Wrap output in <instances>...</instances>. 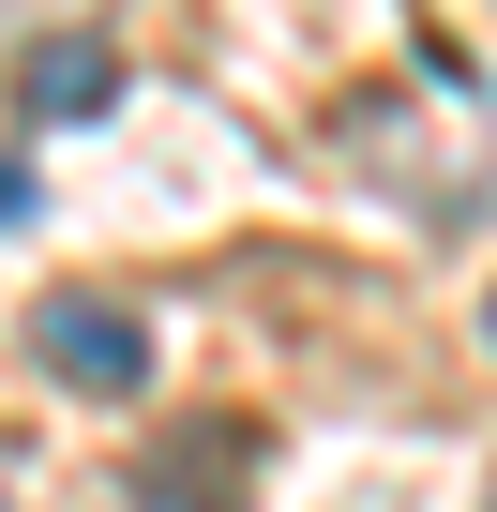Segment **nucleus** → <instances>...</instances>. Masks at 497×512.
I'll list each match as a JSON object with an SVG mask.
<instances>
[{
	"mask_svg": "<svg viewBox=\"0 0 497 512\" xmlns=\"http://www.w3.org/2000/svg\"><path fill=\"white\" fill-rule=\"evenodd\" d=\"M422 91H437V121L407 91H347L332 106V151L362 181H392L407 211H437V226H497V76L467 46H422Z\"/></svg>",
	"mask_w": 497,
	"mask_h": 512,
	"instance_id": "1",
	"label": "nucleus"
},
{
	"mask_svg": "<svg viewBox=\"0 0 497 512\" xmlns=\"http://www.w3.org/2000/svg\"><path fill=\"white\" fill-rule=\"evenodd\" d=\"M31 377L121 407V392H151V317H136L121 287H46V302H31Z\"/></svg>",
	"mask_w": 497,
	"mask_h": 512,
	"instance_id": "2",
	"label": "nucleus"
},
{
	"mask_svg": "<svg viewBox=\"0 0 497 512\" xmlns=\"http://www.w3.org/2000/svg\"><path fill=\"white\" fill-rule=\"evenodd\" d=\"M121 106V31H46L16 46V121H106Z\"/></svg>",
	"mask_w": 497,
	"mask_h": 512,
	"instance_id": "3",
	"label": "nucleus"
},
{
	"mask_svg": "<svg viewBox=\"0 0 497 512\" xmlns=\"http://www.w3.org/2000/svg\"><path fill=\"white\" fill-rule=\"evenodd\" d=\"M241 482H257V437H241V422H196L151 467V512H241Z\"/></svg>",
	"mask_w": 497,
	"mask_h": 512,
	"instance_id": "4",
	"label": "nucleus"
},
{
	"mask_svg": "<svg viewBox=\"0 0 497 512\" xmlns=\"http://www.w3.org/2000/svg\"><path fill=\"white\" fill-rule=\"evenodd\" d=\"M46 31H121V0H0V46H46Z\"/></svg>",
	"mask_w": 497,
	"mask_h": 512,
	"instance_id": "5",
	"label": "nucleus"
},
{
	"mask_svg": "<svg viewBox=\"0 0 497 512\" xmlns=\"http://www.w3.org/2000/svg\"><path fill=\"white\" fill-rule=\"evenodd\" d=\"M0 226H31V166L16 151H0Z\"/></svg>",
	"mask_w": 497,
	"mask_h": 512,
	"instance_id": "6",
	"label": "nucleus"
},
{
	"mask_svg": "<svg viewBox=\"0 0 497 512\" xmlns=\"http://www.w3.org/2000/svg\"><path fill=\"white\" fill-rule=\"evenodd\" d=\"M482 347H497V287H482Z\"/></svg>",
	"mask_w": 497,
	"mask_h": 512,
	"instance_id": "7",
	"label": "nucleus"
},
{
	"mask_svg": "<svg viewBox=\"0 0 497 512\" xmlns=\"http://www.w3.org/2000/svg\"><path fill=\"white\" fill-rule=\"evenodd\" d=\"M482 512H497V482H482Z\"/></svg>",
	"mask_w": 497,
	"mask_h": 512,
	"instance_id": "8",
	"label": "nucleus"
}]
</instances>
